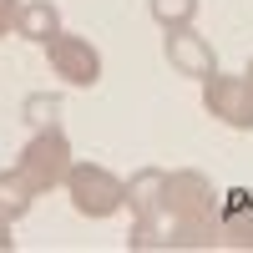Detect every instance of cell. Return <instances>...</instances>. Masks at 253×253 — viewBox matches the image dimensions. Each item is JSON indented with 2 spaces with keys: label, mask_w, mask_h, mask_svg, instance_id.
<instances>
[{
  "label": "cell",
  "mask_w": 253,
  "mask_h": 253,
  "mask_svg": "<svg viewBox=\"0 0 253 253\" xmlns=\"http://www.w3.org/2000/svg\"><path fill=\"white\" fill-rule=\"evenodd\" d=\"M162 213H172V218H182V223L218 228L223 193L198 172V167H177V172H167V182H162Z\"/></svg>",
  "instance_id": "1"
},
{
  "label": "cell",
  "mask_w": 253,
  "mask_h": 253,
  "mask_svg": "<svg viewBox=\"0 0 253 253\" xmlns=\"http://www.w3.org/2000/svg\"><path fill=\"white\" fill-rule=\"evenodd\" d=\"M66 193H71V208L81 218H112L117 208L126 203V182L117 172H107L101 162H71Z\"/></svg>",
  "instance_id": "2"
},
{
  "label": "cell",
  "mask_w": 253,
  "mask_h": 253,
  "mask_svg": "<svg viewBox=\"0 0 253 253\" xmlns=\"http://www.w3.org/2000/svg\"><path fill=\"white\" fill-rule=\"evenodd\" d=\"M15 167L31 177L36 193L66 187V172H71V142H66V132H61V122H56V126H41V132L26 142V152H20Z\"/></svg>",
  "instance_id": "3"
},
{
  "label": "cell",
  "mask_w": 253,
  "mask_h": 253,
  "mask_svg": "<svg viewBox=\"0 0 253 253\" xmlns=\"http://www.w3.org/2000/svg\"><path fill=\"white\" fill-rule=\"evenodd\" d=\"M203 107L233 132H253V86L243 76H223V71L203 76Z\"/></svg>",
  "instance_id": "4"
},
{
  "label": "cell",
  "mask_w": 253,
  "mask_h": 253,
  "mask_svg": "<svg viewBox=\"0 0 253 253\" xmlns=\"http://www.w3.org/2000/svg\"><path fill=\"white\" fill-rule=\"evenodd\" d=\"M46 61H51V71L66 81V86H86L91 91L101 81V51L91 46L86 36H66V31L51 36L46 41Z\"/></svg>",
  "instance_id": "5"
},
{
  "label": "cell",
  "mask_w": 253,
  "mask_h": 253,
  "mask_svg": "<svg viewBox=\"0 0 253 253\" xmlns=\"http://www.w3.org/2000/svg\"><path fill=\"white\" fill-rule=\"evenodd\" d=\"M162 51H167V66H172L177 76H193V81H203V76H213V71H218V56H213V46H208V36H198L193 26L167 31Z\"/></svg>",
  "instance_id": "6"
},
{
  "label": "cell",
  "mask_w": 253,
  "mask_h": 253,
  "mask_svg": "<svg viewBox=\"0 0 253 253\" xmlns=\"http://www.w3.org/2000/svg\"><path fill=\"white\" fill-rule=\"evenodd\" d=\"M162 182H167L162 167H142V172H132V177H126V208H132L137 218H152L162 208Z\"/></svg>",
  "instance_id": "7"
},
{
  "label": "cell",
  "mask_w": 253,
  "mask_h": 253,
  "mask_svg": "<svg viewBox=\"0 0 253 253\" xmlns=\"http://www.w3.org/2000/svg\"><path fill=\"white\" fill-rule=\"evenodd\" d=\"M15 36L36 41V46H46L51 36H61V10H56V0H26V10H20V31H15Z\"/></svg>",
  "instance_id": "8"
},
{
  "label": "cell",
  "mask_w": 253,
  "mask_h": 253,
  "mask_svg": "<svg viewBox=\"0 0 253 253\" xmlns=\"http://www.w3.org/2000/svg\"><path fill=\"white\" fill-rule=\"evenodd\" d=\"M36 198L41 193L31 187V177L20 172V167H5V172H0V213H5V218H26Z\"/></svg>",
  "instance_id": "9"
},
{
  "label": "cell",
  "mask_w": 253,
  "mask_h": 253,
  "mask_svg": "<svg viewBox=\"0 0 253 253\" xmlns=\"http://www.w3.org/2000/svg\"><path fill=\"white\" fill-rule=\"evenodd\" d=\"M218 243L253 248V208H228V213H218Z\"/></svg>",
  "instance_id": "10"
},
{
  "label": "cell",
  "mask_w": 253,
  "mask_h": 253,
  "mask_svg": "<svg viewBox=\"0 0 253 253\" xmlns=\"http://www.w3.org/2000/svg\"><path fill=\"white\" fill-rule=\"evenodd\" d=\"M20 112H26V126H31V132L56 126V122H61V96H56V91H31L26 101H20Z\"/></svg>",
  "instance_id": "11"
},
{
  "label": "cell",
  "mask_w": 253,
  "mask_h": 253,
  "mask_svg": "<svg viewBox=\"0 0 253 253\" xmlns=\"http://www.w3.org/2000/svg\"><path fill=\"white\" fill-rule=\"evenodd\" d=\"M147 10L162 31H177V26H193L198 15V0H147Z\"/></svg>",
  "instance_id": "12"
},
{
  "label": "cell",
  "mask_w": 253,
  "mask_h": 253,
  "mask_svg": "<svg viewBox=\"0 0 253 253\" xmlns=\"http://www.w3.org/2000/svg\"><path fill=\"white\" fill-rule=\"evenodd\" d=\"M20 10H26V0H0V36L20 31Z\"/></svg>",
  "instance_id": "13"
},
{
  "label": "cell",
  "mask_w": 253,
  "mask_h": 253,
  "mask_svg": "<svg viewBox=\"0 0 253 253\" xmlns=\"http://www.w3.org/2000/svg\"><path fill=\"white\" fill-rule=\"evenodd\" d=\"M10 223H15V218H5V213H0V253H10V248H15V238H10Z\"/></svg>",
  "instance_id": "14"
},
{
  "label": "cell",
  "mask_w": 253,
  "mask_h": 253,
  "mask_svg": "<svg viewBox=\"0 0 253 253\" xmlns=\"http://www.w3.org/2000/svg\"><path fill=\"white\" fill-rule=\"evenodd\" d=\"M243 81H248V86H253V61H248V71H243Z\"/></svg>",
  "instance_id": "15"
}]
</instances>
